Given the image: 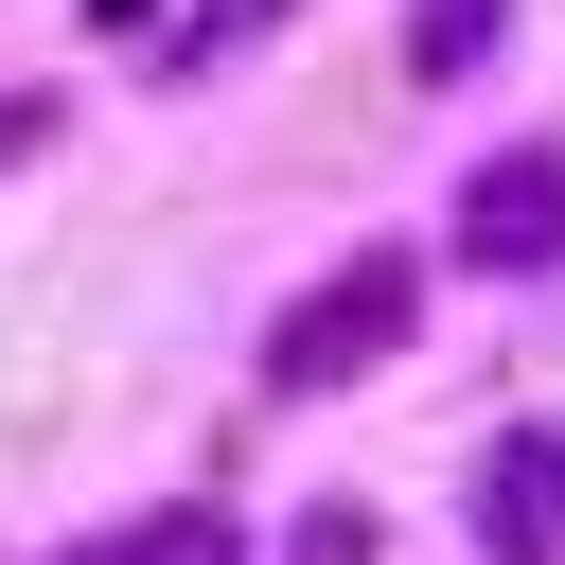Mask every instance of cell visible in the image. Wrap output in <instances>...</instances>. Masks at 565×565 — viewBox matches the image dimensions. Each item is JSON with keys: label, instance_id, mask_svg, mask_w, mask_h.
I'll return each instance as SVG.
<instances>
[{"label": "cell", "instance_id": "1", "mask_svg": "<svg viewBox=\"0 0 565 565\" xmlns=\"http://www.w3.org/2000/svg\"><path fill=\"white\" fill-rule=\"evenodd\" d=\"M406 300H424V265H406V247L318 265V282H300V318L265 335V388H335V371H371V353L406 335Z\"/></svg>", "mask_w": 565, "mask_h": 565}, {"label": "cell", "instance_id": "2", "mask_svg": "<svg viewBox=\"0 0 565 565\" xmlns=\"http://www.w3.org/2000/svg\"><path fill=\"white\" fill-rule=\"evenodd\" d=\"M547 530H565V424H512L477 459V547L494 565H547Z\"/></svg>", "mask_w": 565, "mask_h": 565}, {"label": "cell", "instance_id": "3", "mask_svg": "<svg viewBox=\"0 0 565 565\" xmlns=\"http://www.w3.org/2000/svg\"><path fill=\"white\" fill-rule=\"evenodd\" d=\"M459 247H477V265H565V159H547V141L494 159V177L459 194Z\"/></svg>", "mask_w": 565, "mask_h": 565}, {"label": "cell", "instance_id": "4", "mask_svg": "<svg viewBox=\"0 0 565 565\" xmlns=\"http://www.w3.org/2000/svg\"><path fill=\"white\" fill-rule=\"evenodd\" d=\"M53 565H247V530H230V494H177V512H124V530H88Z\"/></svg>", "mask_w": 565, "mask_h": 565}, {"label": "cell", "instance_id": "5", "mask_svg": "<svg viewBox=\"0 0 565 565\" xmlns=\"http://www.w3.org/2000/svg\"><path fill=\"white\" fill-rule=\"evenodd\" d=\"M494 18H512V0H424V18H406V71H424V88H459V71L494 53Z\"/></svg>", "mask_w": 565, "mask_h": 565}, {"label": "cell", "instance_id": "6", "mask_svg": "<svg viewBox=\"0 0 565 565\" xmlns=\"http://www.w3.org/2000/svg\"><path fill=\"white\" fill-rule=\"evenodd\" d=\"M300 565H371V512H300Z\"/></svg>", "mask_w": 565, "mask_h": 565}, {"label": "cell", "instance_id": "7", "mask_svg": "<svg viewBox=\"0 0 565 565\" xmlns=\"http://www.w3.org/2000/svg\"><path fill=\"white\" fill-rule=\"evenodd\" d=\"M88 18H159V0H88Z\"/></svg>", "mask_w": 565, "mask_h": 565}, {"label": "cell", "instance_id": "8", "mask_svg": "<svg viewBox=\"0 0 565 565\" xmlns=\"http://www.w3.org/2000/svg\"><path fill=\"white\" fill-rule=\"evenodd\" d=\"M247 18H282V0H247Z\"/></svg>", "mask_w": 565, "mask_h": 565}]
</instances>
